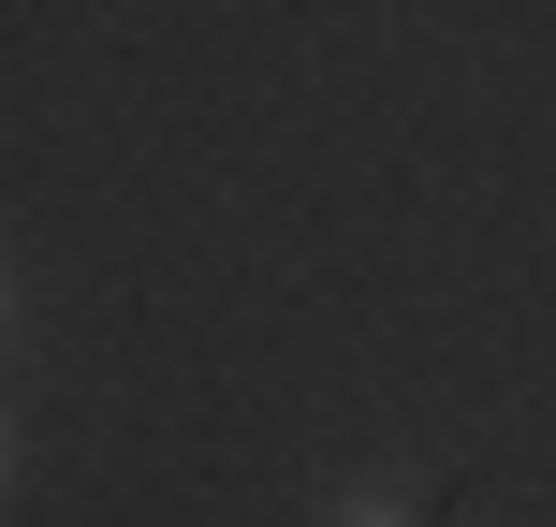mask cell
I'll use <instances>...</instances> for the list:
<instances>
[{
	"label": "cell",
	"mask_w": 556,
	"mask_h": 527,
	"mask_svg": "<svg viewBox=\"0 0 556 527\" xmlns=\"http://www.w3.org/2000/svg\"><path fill=\"white\" fill-rule=\"evenodd\" d=\"M337 527H410V513H381V499H352V513H337Z\"/></svg>",
	"instance_id": "6da1fadb"
},
{
	"label": "cell",
	"mask_w": 556,
	"mask_h": 527,
	"mask_svg": "<svg viewBox=\"0 0 556 527\" xmlns=\"http://www.w3.org/2000/svg\"><path fill=\"white\" fill-rule=\"evenodd\" d=\"M0 499H15V411H0Z\"/></svg>",
	"instance_id": "7a4b0ae2"
}]
</instances>
